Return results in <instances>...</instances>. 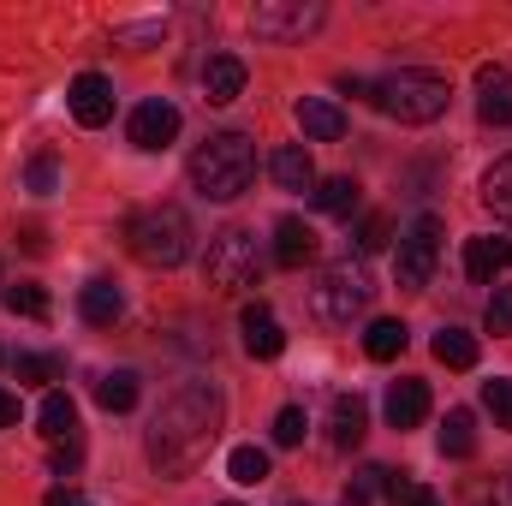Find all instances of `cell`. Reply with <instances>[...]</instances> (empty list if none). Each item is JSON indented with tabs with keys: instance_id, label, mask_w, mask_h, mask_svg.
<instances>
[{
	"instance_id": "cell-25",
	"label": "cell",
	"mask_w": 512,
	"mask_h": 506,
	"mask_svg": "<svg viewBox=\"0 0 512 506\" xmlns=\"http://www.w3.org/2000/svg\"><path fill=\"white\" fill-rule=\"evenodd\" d=\"M441 453H447V459H471V453H477V423H471V411H447V423H441Z\"/></svg>"
},
{
	"instance_id": "cell-15",
	"label": "cell",
	"mask_w": 512,
	"mask_h": 506,
	"mask_svg": "<svg viewBox=\"0 0 512 506\" xmlns=\"http://www.w3.org/2000/svg\"><path fill=\"white\" fill-rule=\"evenodd\" d=\"M268 173H274L280 191H316V161H310V149H298V143L274 149V155H268Z\"/></svg>"
},
{
	"instance_id": "cell-20",
	"label": "cell",
	"mask_w": 512,
	"mask_h": 506,
	"mask_svg": "<svg viewBox=\"0 0 512 506\" xmlns=\"http://www.w3.org/2000/svg\"><path fill=\"white\" fill-rule=\"evenodd\" d=\"M36 423H42V435H48V441H72V429H78V405H72V393L48 387V393H42Z\"/></svg>"
},
{
	"instance_id": "cell-5",
	"label": "cell",
	"mask_w": 512,
	"mask_h": 506,
	"mask_svg": "<svg viewBox=\"0 0 512 506\" xmlns=\"http://www.w3.org/2000/svg\"><path fill=\"white\" fill-rule=\"evenodd\" d=\"M370 298H376V286H370L364 262H352V256L334 262V268H322V280L310 286V310H316L322 322H334V328H346L352 316H364Z\"/></svg>"
},
{
	"instance_id": "cell-33",
	"label": "cell",
	"mask_w": 512,
	"mask_h": 506,
	"mask_svg": "<svg viewBox=\"0 0 512 506\" xmlns=\"http://www.w3.org/2000/svg\"><path fill=\"white\" fill-rule=\"evenodd\" d=\"M304 429H310V417H304L298 405H286V411L274 417V447H298V441H304Z\"/></svg>"
},
{
	"instance_id": "cell-7",
	"label": "cell",
	"mask_w": 512,
	"mask_h": 506,
	"mask_svg": "<svg viewBox=\"0 0 512 506\" xmlns=\"http://www.w3.org/2000/svg\"><path fill=\"white\" fill-rule=\"evenodd\" d=\"M435 256H441V221L435 215H417L411 233L399 239V286L405 292H423L429 274H435Z\"/></svg>"
},
{
	"instance_id": "cell-13",
	"label": "cell",
	"mask_w": 512,
	"mask_h": 506,
	"mask_svg": "<svg viewBox=\"0 0 512 506\" xmlns=\"http://www.w3.org/2000/svg\"><path fill=\"white\" fill-rule=\"evenodd\" d=\"M507 268H512V239H489V233H483V239H465V274H471V280L489 286V280H501Z\"/></svg>"
},
{
	"instance_id": "cell-12",
	"label": "cell",
	"mask_w": 512,
	"mask_h": 506,
	"mask_svg": "<svg viewBox=\"0 0 512 506\" xmlns=\"http://www.w3.org/2000/svg\"><path fill=\"white\" fill-rule=\"evenodd\" d=\"M423 417H429V381H417V376L393 381L387 387V423L393 429H417Z\"/></svg>"
},
{
	"instance_id": "cell-41",
	"label": "cell",
	"mask_w": 512,
	"mask_h": 506,
	"mask_svg": "<svg viewBox=\"0 0 512 506\" xmlns=\"http://www.w3.org/2000/svg\"><path fill=\"white\" fill-rule=\"evenodd\" d=\"M227 506H233V501H227Z\"/></svg>"
},
{
	"instance_id": "cell-34",
	"label": "cell",
	"mask_w": 512,
	"mask_h": 506,
	"mask_svg": "<svg viewBox=\"0 0 512 506\" xmlns=\"http://www.w3.org/2000/svg\"><path fill=\"white\" fill-rule=\"evenodd\" d=\"M352 239H358V251L364 256H376V251H387V239H393V221H387V215H370Z\"/></svg>"
},
{
	"instance_id": "cell-14",
	"label": "cell",
	"mask_w": 512,
	"mask_h": 506,
	"mask_svg": "<svg viewBox=\"0 0 512 506\" xmlns=\"http://www.w3.org/2000/svg\"><path fill=\"white\" fill-rule=\"evenodd\" d=\"M239 328H245V352H251V358H280V352H286V328L274 322L268 304H251Z\"/></svg>"
},
{
	"instance_id": "cell-4",
	"label": "cell",
	"mask_w": 512,
	"mask_h": 506,
	"mask_svg": "<svg viewBox=\"0 0 512 506\" xmlns=\"http://www.w3.org/2000/svg\"><path fill=\"white\" fill-rule=\"evenodd\" d=\"M447 102H453L447 78L423 72V66H399V72H387L376 84V108H387L399 126H429V120L447 114Z\"/></svg>"
},
{
	"instance_id": "cell-10",
	"label": "cell",
	"mask_w": 512,
	"mask_h": 506,
	"mask_svg": "<svg viewBox=\"0 0 512 506\" xmlns=\"http://www.w3.org/2000/svg\"><path fill=\"white\" fill-rule=\"evenodd\" d=\"M126 131H131V143H137V149H167V143L179 137V108H173V102H161V96H155V102H137Z\"/></svg>"
},
{
	"instance_id": "cell-39",
	"label": "cell",
	"mask_w": 512,
	"mask_h": 506,
	"mask_svg": "<svg viewBox=\"0 0 512 506\" xmlns=\"http://www.w3.org/2000/svg\"><path fill=\"white\" fill-rule=\"evenodd\" d=\"M48 506H90V501H66V495H54V501H48Z\"/></svg>"
},
{
	"instance_id": "cell-22",
	"label": "cell",
	"mask_w": 512,
	"mask_h": 506,
	"mask_svg": "<svg viewBox=\"0 0 512 506\" xmlns=\"http://www.w3.org/2000/svg\"><path fill=\"white\" fill-rule=\"evenodd\" d=\"M310 197H316V209H322V215H340V221H346V215L358 209V179H352V173H340V179H322Z\"/></svg>"
},
{
	"instance_id": "cell-1",
	"label": "cell",
	"mask_w": 512,
	"mask_h": 506,
	"mask_svg": "<svg viewBox=\"0 0 512 506\" xmlns=\"http://www.w3.org/2000/svg\"><path fill=\"white\" fill-rule=\"evenodd\" d=\"M215 435H221V393L209 381H191L149 423V459H155L161 477H185V471H197L209 459Z\"/></svg>"
},
{
	"instance_id": "cell-11",
	"label": "cell",
	"mask_w": 512,
	"mask_h": 506,
	"mask_svg": "<svg viewBox=\"0 0 512 506\" xmlns=\"http://www.w3.org/2000/svg\"><path fill=\"white\" fill-rule=\"evenodd\" d=\"M239 96H245V60H239V54H215V60L203 66V102L227 108V102H239Z\"/></svg>"
},
{
	"instance_id": "cell-9",
	"label": "cell",
	"mask_w": 512,
	"mask_h": 506,
	"mask_svg": "<svg viewBox=\"0 0 512 506\" xmlns=\"http://www.w3.org/2000/svg\"><path fill=\"white\" fill-rule=\"evenodd\" d=\"M66 108H72V120H78L84 131L108 126V120H114V84H108L102 72H84V78H72Z\"/></svg>"
},
{
	"instance_id": "cell-40",
	"label": "cell",
	"mask_w": 512,
	"mask_h": 506,
	"mask_svg": "<svg viewBox=\"0 0 512 506\" xmlns=\"http://www.w3.org/2000/svg\"><path fill=\"white\" fill-rule=\"evenodd\" d=\"M286 506H304V501H286Z\"/></svg>"
},
{
	"instance_id": "cell-24",
	"label": "cell",
	"mask_w": 512,
	"mask_h": 506,
	"mask_svg": "<svg viewBox=\"0 0 512 506\" xmlns=\"http://www.w3.org/2000/svg\"><path fill=\"white\" fill-rule=\"evenodd\" d=\"M435 358H441L447 370H477V340H471L465 328H441V334H435Z\"/></svg>"
},
{
	"instance_id": "cell-16",
	"label": "cell",
	"mask_w": 512,
	"mask_h": 506,
	"mask_svg": "<svg viewBox=\"0 0 512 506\" xmlns=\"http://www.w3.org/2000/svg\"><path fill=\"white\" fill-rule=\"evenodd\" d=\"M78 310H84L90 328H114V322L126 316V292H120L114 280H90V286L78 292Z\"/></svg>"
},
{
	"instance_id": "cell-23",
	"label": "cell",
	"mask_w": 512,
	"mask_h": 506,
	"mask_svg": "<svg viewBox=\"0 0 512 506\" xmlns=\"http://www.w3.org/2000/svg\"><path fill=\"white\" fill-rule=\"evenodd\" d=\"M405 322H393V316H382V322H370V334H364V352L376 358V364H393L399 352H405Z\"/></svg>"
},
{
	"instance_id": "cell-26",
	"label": "cell",
	"mask_w": 512,
	"mask_h": 506,
	"mask_svg": "<svg viewBox=\"0 0 512 506\" xmlns=\"http://www.w3.org/2000/svg\"><path fill=\"white\" fill-rule=\"evenodd\" d=\"M483 203H489V209L512 227V155H501V161L483 173Z\"/></svg>"
},
{
	"instance_id": "cell-21",
	"label": "cell",
	"mask_w": 512,
	"mask_h": 506,
	"mask_svg": "<svg viewBox=\"0 0 512 506\" xmlns=\"http://www.w3.org/2000/svg\"><path fill=\"white\" fill-rule=\"evenodd\" d=\"M364 435H370V411H364V399H358V393H340V399H334V447L352 453Z\"/></svg>"
},
{
	"instance_id": "cell-29",
	"label": "cell",
	"mask_w": 512,
	"mask_h": 506,
	"mask_svg": "<svg viewBox=\"0 0 512 506\" xmlns=\"http://www.w3.org/2000/svg\"><path fill=\"white\" fill-rule=\"evenodd\" d=\"M387 501L393 506H441V495L423 489V483H411V477H393V471H387Z\"/></svg>"
},
{
	"instance_id": "cell-17",
	"label": "cell",
	"mask_w": 512,
	"mask_h": 506,
	"mask_svg": "<svg viewBox=\"0 0 512 506\" xmlns=\"http://www.w3.org/2000/svg\"><path fill=\"white\" fill-rule=\"evenodd\" d=\"M477 114L483 126H512V90H507V66H483L477 72Z\"/></svg>"
},
{
	"instance_id": "cell-8",
	"label": "cell",
	"mask_w": 512,
	"mask_h": 506,
	"mask_svg": "<svg viewBox=\"0 0 512 506\" xmlns=\"http://www.w3.org/2000/svg\"><path fill=\"white\" fill-rule=\"evenodd\" d=\"M322 24V6H304V0H262L251 12V30L262 42H292V36H310Z\"/></svg>"
},
{
	"instance_id": "cell-6",
	"label": "cell",
	"mask_w": 512,
	"mask_h": 506,
	"mask_svg": "<svg viewBox=\"0 0 512 506\" xmlns=\"http://www.w3.org/2000/svg\"><path fill=\"white\" fill-rule=\"evenodd\" d=\"M203 274H209V286H221V292H245V286H256V274H262L256 239L245 233V227L215 233L209 251H203Z\"/></svg>"
},
{
	"instance_id": "cell-28",
	"label": "cell",
	"mask_w": 512,
	"mask_h": 506,
	"mask_svg": "<svg viewBox=\"0 0 512 506\" xmlns=\"http://www.w3.org/2000/svg\"><path fill=\"white\" fill-rule=\"evenodd\" d=\"M227 477L245 483V489H251V483H268V453H262V447H233V453H227Z\"/></svg>"
},
{
	"instance_id": "cell-3",
	"label": "cell",
	"mask_w": 512,
	"mask_h": 506,
	"mask_svg": "<svg viewBox=\"0 0 512 506\" xmlns=\"http://www.w3.org/2000/svg\"><path fill=\"white\" fill-rule=\"evenodd\" d=\"M126 245L143 268H179L191 256V221L179 203H149L126 221Z\"/></svg>"
},
{
	"instance_id": "cell-30",
	"label": "cell",
	"mask_w": 512,
	"mask_h": 506,
	"mask_svg": "<svg viewBox=\"0 0 512 506\" xmlns=\"http://www.w3.org/2000/svg\"><path fill=\"white\" fill-rule=\"evenodd\" d=\"M24 191L54 197V191H60V161H54V155H36V161H30V173H24Z\"/></svg>"
},
{
	"instance_id": "cell-35",
	"label": "cell",
	"mask_w": 512,
	"mask_h": 506,
	"mask_svg": "<svg viewBox=\"0 0 512 506\" xmlns=\"http://www.w3.org/2000/svg\"><path fill=\"white\" fill-rule=\"evenodd\" d=\"M12 370H18V381H54L60 376V358H36V352H24V358H12Z\"/></svg>"
},
{
	"instance_id": "cell-37",
	"label": "cell",
	"mask_w": 512,
	"mask_h": 506,
	"mask_svg": "<svg viewBox=\"0 0 512 506\" xmlns=\"http://www.w3.org/2000/svg\"><path fill=\"white\" fill-rule=\"evenodd\" d=\"M12 423H18V393L0 387V429H12Z\"/></svg>"
},
{
	"instance_id": "cell-31",
	"label": "cell",
	"mask_w": 512,
	"mask_h": 506,
	"mask_svg": "<svg viewBox=\"0 0 512 506\" xmlns=\"http://www.w3.org/2000/svg\"><path fill=\"white\" fill-rule=\"evenodd\" d=\"M6 310L42 322V316H48V292H42V286H12V292H6Z\"/></svg>"
},
{
	"instance_id": "cell-27",
	"label": "cell",
	"mask_w": 512,
	"mask_h": 506,
	"mask_svg": "<svg viewBox=\"0 0 512 506\" xmlns=\"http://www.w3.org/2000/svg\"><path fill=\"white\" fill-rule=\"evenodd\" d=\"M96 405L102 411H131L137 405V376L131 370H108V376L96 381Z\"/></svg>"
},
{
	"instance_id": "cell-19",
	"label": "cell",
	"mask_w": 512,
	"mask_h": 506,
	"mask_svg": "<svg viewBox=\"0 0 512 506\" xmlns=\"http://www.w3.org/2000/svg\"><path fill=\"white\" fill-rule=\"evenodd\" d=\"M274 262H280V268H304V262H316V233H310L298 215H286V221L274 227Z\"/></svg>"
},
{
	"instance_id": "cell-18",
	"label": "cell",
	"mask_w": 512,
	"mask_h": 506,
	"mask_svg": "<svg viewBox=\"0 0 512 506\" xmlns=\"http://www.w3.org/2000/svg\"><path fill=\"white\" fill-rule=\"evenodd\" d=\"M298 126H304V137H316V143H340L346 137V114L328 96H304L298 102Z\"/></svg>"
},
{
	"instance_id": "cell-36",
	"label": "cell",
	"mask_w": 512,
	"mask_h": 506,
	"mask_svg": "<svg viewBox=\"0 0 512 506\" xmlns=\"http://www.w3.org/2000/svg\"><path fill=\"white\" fill-rule=\"evenodd\" d=\"M489 334H512V286H495V298H489Z\"/></svg>"
},
{
	"instance_id": "cell-2",
	"label": "cell",
	"mask_w": 512,
	"mask_h": 506,
	"mask_svg": "<svg viewBox=\"0 0 512 506\" xmlns=\"http://www.w3.org/2000/svg\"><path fill=\"white\" fill-rule=\"evenodd\" d=\"M251 179H256V143L245 131H221V137L197 143V155H191V185H197L209 203L245 197Z\"/></svg>"
},
{
	"instance_id": "cell-32",
	"label": "cell",
	"mask_w": 512,
	"mask_h": 506,
	"mask_svg": "<svg viewBox=\"0 0 512 506\" xmlns=\"http://www.w3.org/2000/svg\"><path fill=\"white\" fill-rule=\"evenodd\" d=\"M483 405L495 411V423H501V429H512V376L483 381Z\"/></svg>"
},
{
	"instance_id": "cell-38",
	"label": "cell",
	"mask_w": 512,
	"mask_h": 506,
	"mask_svg": "<svg viewBox=\"0 0 512 506\" xmlns=\"http://www.w3.org/2000/svg\"><path fill=\"white\" fill-rule=\"evenodd\" d=\"M340 506H370V495H364V489H358V483H352V489H346V495H340Z\"/></svg>"
}]
</instances>
